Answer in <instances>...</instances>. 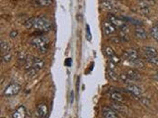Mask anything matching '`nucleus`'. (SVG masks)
Wrapping results in <instances>:
<instances>
[{
	"label": "nucleus",
	"instance_id": "obj_1",
	"mask_svg": "<svg viewBox=\"0 0 158 118\" xmlns=\"http://www.w3.org/2000/svg\"><path fill=\"white\" fill-rule=\"evenodd\" d=\"M25 27L27 29H35L42 33L49 32L51 29V23L49 19L45 17H35L31 18L25 22Z\"/></svg>",
	"mask_w": 158,
	"mask_h": 118
},
{
	"label": "nucleus",
	"instance_id": "obj_2",
	"mask_svg": "<svg viewBox=\"0 0 158 118\" xmlns=\"http://www.w3.org/2000/svg\"><path fill=\"white\" fill-rule=\"evenodd\" d=\"M30 44L41 53H46L49 48V39L45 36H37L31 39Z\"/></svg>",
	"mask_w": 158,
	"mask_h": 118
},
{
	"label": "nucleus",
	"instance_id": "obj_3",
	"mask_svg": "<svg viewBox=\"0 0 158 118\" xmlns=\"http://www.w3.org/2000/svg\"><path fill=\"white\" fill-rule=\"evenodd\" d=\"M141 52L144 59H146L148 62L158 65V53L155 48L152 46H143L141 48Z\"/></svg>",
	"mask_w": 158,
	"mask_h": 118
},
{
	"label": "nucleus",
	"instance_id": "obj_4",
	"mask_svg": "<svg viewBox=\"0 0 158 118\" xmlns=\"http://www.w3.org/2000/svg\"><path fill=\"white\" fill-rule=\"evenodd\" d=\"M108 20L111 22L117 29H119L121 31H126L128 29V25H126V22L125 20H122L121 18L115 16L114 14H109L108 15Z\"/></svg>",
	"mask_w": 158,
	"mask_h": 118
},
{
	"label": "nucleus",
	"instance_id": "obj_5",
	"mask_svg": "<svg viewBox=\"0 0 158 118\" xmlns=\"http://www.w3.org/2000/svg\"><path fill=\"white\" fill-rule=\"evenodd\" d=\"M21 91V86L17 83H12L10 85H8L6 87V89L3 92V95L5 97H14L19 94V92Z\"/></svg>",
	"mask_w": 158,
	"mask_h": 118
},
{
	"label": "nucleus",
	"instance_id": "obj_6",
	"mask_svg": "<svg viewBox=\"0 0 158 118\" xmlns=\"http://www.w3.org/2000/svg\"><path fill=\"white\" fill-rule=\"evenodd\" d=\"M123 56L126 60H128L129 62H132V61L135 60V59H138L139 54H138V51L136 50V49L129 48V49H126V50L123 51Z\"/></svg>",
	"mask_w": 158,
	"mask_h": 118
},
{
	"label": "nucleus",
	"instance_id": "obj_7",
	"mask_svg": "<svg viewBox=\"0 0 158 118\" xmlns=\"http://www.w3.org/2000/svg\"><path fill=\"white\" fill-rule=\"evenodd\" d=\"M108 95H109V98L112 99L113 101H117V102H123L125 101V98H123V94L117 90H110L108 92Z\"/></svg>",
	"mask_w": 158,
	"mask_h": 118
},
{
	"label": "nucleus",
	"instance_id": "obj_8",
	"mask_svg": "<svg viewBox=\"0 0 158 118\" xmlns=\"http://www.w3.org/2000/svg\"><path fill=\"white\" fill-rule=\"evenodd\" d=\"M117 32V28L109 21H105L103 23V33L106 36H111Z\"/></svg>",
	"mask_w": 158,
	"mask_h": 118
},
{
	"label": "nucleus",
	"instance_id": "obj_9",
	"mask_svg": "<svg viewBox=\"0 0 158 118\" xmlns=\"http://www.w3.org/2000/svg\"><path fill=\"white\" fill-rule=\"evenodd\" d=\"M12 118H27V109L24 105H20L12 113Z\"/></svg>",
	"mask_w": 158,
	"mask_h": 118
},
{
	"label": "nucleus",
	"instance_id": "obj_10",
	"mask_svg": "<svg viewBox=\"0 0 158 118\" xmlns=\"http://www.w3.org/2000/svg\"><path fill=\"white\" fill-rule=\"evenodd\" d=\"M126 92L131 94L134 97H136V95H141V90L138 88L137 86H135L134 84H128L126 86Z\"/></svg>",
	"mask_w": 158,
	"mask_h": 118
},
{
	"label": "nucleus",
	"instance_id": "obj_11",
	"mask_svg": "<svg viewBox=\"0 0 158 118\" xmlns=\"http://www.w3.org/2000/svg\"><path fill=\"white\" fill-rule=\"evenodd\" d=\"M102 115H103L104 118H119L117 111H115V109L108 106L103 107V109H102Z\"/></svg>",
	"mask_w": 158,
	"mask_h": 118
},
{
	"label": "nucleus",
	"instance_id": "obj_12",
	"mask_svg": "<svg viewBox=\"0 0 158 118\" xmlns=\"http://www.w3.org/2000/svg\"><path fill=\"white\" fill-rule=\"evenodd\" d=\"M44 67H45L44 59L39 58V57H33L32 68H31V69H35L36 71H40V70H42Z\"/></svg>",
	"mask_w": 158,
	"mask_h": 118
},
{
	"label": "nucleus",
	"instance_id": "obj_13",
	"mask_svg": "<svg viewBox=\"0 0 158 118\" xmlns=\"http://www.w3.org/2000/svg\"><path fill=\"white\" fill-rule=\"evenodd\" d=\"M37 114L40 118H46L48 115V105L45 102L38 104L37 106Z\"/></svg>",
	"mask_w": 158,
	"mask_h": 118
},
{
	"label": "nucleus",
	"instance_id": "obj_14",
	"mask_svg": "<svg viewBox=\"0 0 158 118\" xmlns=\"http://www.w3.org/2000/svg\"><path fill=\"white\" fill-rule=\"evenodd\" d=\"M134 36L136 39H140V40H144L147 39V33L143 28L141 27H136L134 29Z\"/></svg>",
	"mask_w": 158,
	"mask_h": 118
},
{
	"label": "nucleus",
	"instance_id": "obj_15",
	"mask_svg": "<svg viewBox=\"0 0 158 118\" xmlns=\"http://www.w3.org/2000/svg\"><path fill=\"white\" fill-rule=\"evenodd\" d=\"M126 75L129 79H131L132 81H137L140 80V74L134 69H128L126 71Z\"/></svg>",
	"mask_w": 158,
	"mask_h": 118
},
{
	"label": "nucleus",
	"instance_id": "obj_16",
	"mask_svg": "<svg viewBox=\"0 0 158 118\" xmlns=\"http://www.w3.org/2000/svg\"><path fill=\"white\" fill-rule=\"evenodd\" d=\"M0 47H1V56L2 55L10 54L11 53V47L9 45V43L5 40H2L0 43Z\"/></svg>",
	"mask_w": 158,
	"mask_h": 118
},
{
	"label": "nucleus",
	"instance_id": "obj_17",
	"mask_svg": "<svg viewBox=\"0 0 158 118\" xmlns=\"http://www.w3.org/2000/svg\"><path fill=\"white\" fill-rule=\"evenodd\" d=\"M102 6H103L105 9L109 10V11H115V10H117V6H116V4H115L114 2L111 1V0H103V1H102Z\"/></svg>",
	"mask_w": 158,
	"mask_h": 118
},
{
	"label": "nucleus",
	"instance_id": "obj_18",
	"mask_svg": "<svg viewBox=\"0 0 158 118\" xmlns=\"http://www.w3.org/2000/svg\"><path fill=\"white\" fill-rule=\"evenodd\" d=\"M35 3L40 7H46L52 4V0H35Z\"/></svg>",
	"mask_w": 158,
	"mask_h": 118
},
{
	"label": "nucleus",
	"instance_id": "obj_19",
	"mask_svg": "<svg viewBox=\"0 0 158 118\" xmlns=\"http://www.w3.org/2000/svg\"><path fill=\"white\" fill-rule=\"evenodd\" d=\"M150 36L158 42V24L154 25L150 30Z\"/></svg>",
	"mask_w": 158,
	"mask_h": 118
},
{
	"label": "nucleus",
	"instance_id": "obj_20",
	"mask_svg": "<svg viewBox=\"0 0 158 118\" xmlns=\"http://www.w3.org/2000/svg\"><path fill=\"white\" fill-rule=\"evenodd\" d=\"M131 64L132 65V66H134L135 68H143V67H144V63L141 61V59H140V58L135 59V60L132 61V62H131Z\"/></svg>",
	"mask_w": 158,
	"mask_h": 118
},
{
	"label": "nucleus",
	"instance_id": "obj_21",
	"mask_svg": "<svg viewBox=\"0 0 158 118\" xmlns=\"http://www.w3.org/2000/svg\"><path fill=\"white\" fill-rule=\"evenodd\" d=\"M105 53H106V55H107V56L109 57V58H112L114 55H116V54H115L114 50H113V48L109 47V46L105 48Z\"/></svg>",
	"mask_w": 158,
	"mask_h": 118
},
{
	"label": "nucleus",
	"instance_id": "obj_22",
	"mask_svg": "<svg viewBox=\"0 0 158 118\" xmlns=\"http://www.w3.org/2000/svg\"><path fill=\"white\" fill-rule=\"evenodd\" d=\"M108 74H109V77H110L111 80H113V81H117L118 80V76H117V74H116V72H115L114 70L109 69V71H108Z\"/></svg>",
	"mask_w": 158,
	"mask_h": 118
},
{
	"label": "nucleus",
	"instance_id": "obj_23",
	"mask_svg": "<svg viewBox=\"0 0 158 118\" xmlns=\"http://www.w3.org/2000/svg\"><path fill=\"white\" fill-rule=\"evenodd\" d=\"M86 39H87L88 42H91L92 39V36H91V32H90V27L88 25H86Z\"/></svg>",
	"mask_w": 158,
	"mask_h": 118
},
{
	"label": "nucleus",
	"instance_id": "obj_24",
	"mask_svg": "<svg viewBox=\"0 0 158 118\" xmlns=\"http://www.w3.org/2000/svg\"><path fill=\"white\" fill-rule=\"evenodd\" d=\"M71 64H72V60H71V58H67L65 60V65L66 66H71Z\"/></svg>",
	"mask_w": 158,
	"mask_h": 118
},
{
	"label": "nucleus",
	"instance_id": "obj_25",
	"mask_svg": "<svg viewBox=\"0 0 158 118\" xmlns=\"http://www.w3.org/2000/svg\"><path fill=\"white\" fill-rule=\"evenodd\" d=\"M17 35H18V33L16 32V31H13V32L10 33V36H11V38H16Z\"/></svg>",
	"mask_w": 158,
	"mask_h": 118
},
{
	"label": "nucleus",
	"instance_id": "obj_26",
	"mask_svg": "<svg viewBox=\"0 0 158 118\" xmlns=\"http://www.w3.org/2000/svg\"><path fill=\"white\" fill-rule=\"evenodd\" d=\"M73 99H74V92L71 91V93H70V102L71 103H73Z\"/></svg>",
	"mask_w": 158,
	"mask_h": 118
},
{
	"label": "nucleus",
	"instance_id": "obj_27",
	"mask_svg": "<svg viewBox=\"0 0 158 118\" xmlns=\"http://www.w3.org/2000/svg\"><path fill=\"white\" fill-rule=\"evenodd\" d=\"M153 78H154V79H155L156 81H158V73H156V74H155V75H154V76H153Z\"/></svg>",
	"mask_w": 158,
	"mask_h": 118
},
{
	"label": "nucleus",
	"instance_id": "obj_28",
	"mask_svg": "<svg viewBox=\"0 0 158 118\" xmlns=\"http://www.w3.org/2000/svg\"><path fill=\"white\" fill-rule=\"evenodd\" d=\"M142 1H143V2H144V1H148V0H142Z\"/></svg>",
	"mask_w": 158,
	"mask_h": 118
}]
</instances>
